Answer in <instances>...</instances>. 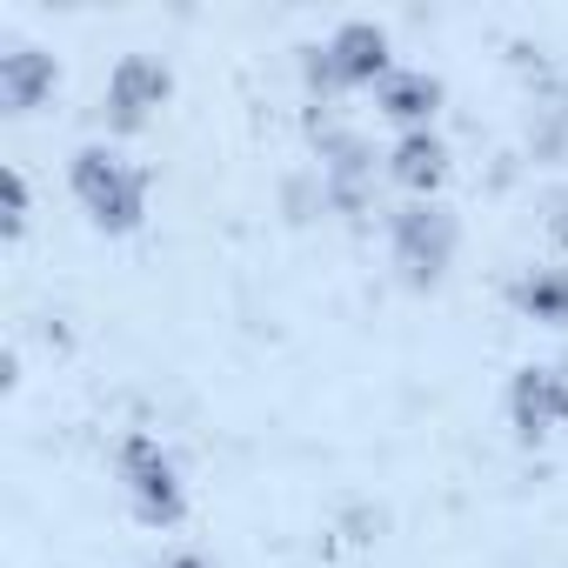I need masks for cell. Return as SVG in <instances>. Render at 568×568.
Here are the masks:
<instances>
[{
    "instance_id": "cell-1",
    "label": "cell",
    "mask_w": 568,
    "mask_h": 568,
    "mask_svg": "<svg viewBox=\"0 0 568 568\" xmlns=\"http://www.w3.org/2000/svg\"><path fill=\"white\" fill-rule=\"evenodd\" d=\"M121 481H128V501H134L141 521L174 528V521L187 515L181 468H174V455H168L154 435H128V442H121Z\"/></svg>"
},
{
    "instance_id": "cell-2",
    "label": "cell",
    "mask_w": 568,
    "mask_h": 568,
    "mask_svg": "<svg viewBox=\"0 0 568 568\" xmlns=\"http://www.w3.org/2000/svg\"><path fill=\"white\" fill-rule=\"evenodd\" d=\"M74 194H81V207L101 221V227H134L141 221V207H148V181L121 161V154H108V148H81L74 154Z\"/></svg>"
},
{
    "instance_id": "cell-3",
    "label": "cell",
    "mask_w": 568,
    "mask_h": 568,
    "mask_svg": "<svg viewBox=\"0 0 568 568\" xmlns=\"http://www.w3.org/2000/svg\"><path fill=\"white\" fill-rule=\"evenodd\" d=\"M388 241H395V267L415 281V288H428V281H442V274H448V261H455V214H448V207L415 201V207H402V214H395Z\"/></svg>"
},
{
    "instance_id": "cell-4",
    "label": "cell",
    "mask_w": 568,
    "mask_h": 568,
    "mask_svg": "<svg viewBox=\"0 0 568 568\" xmlns=\"http://www.w3.org/2000/svg\"><path fill=\"white\" fill-rule=\"evenodd\" d=\"M315 81H328V88L388 81V34L368 28V21H348L328 48H315Z\"/></svg>"
},
{
    "instance_id": "cell-5",
    "label": "cell",
    "mask_w": 568,
    "mask_h": 568,
    "mask_svg": "<svg viewBox=\"0 0 568 568\" xmlns=\"http://www.w3.org/2000/svg\"><path fill=\"white\" fill-rule=\"evenodd\" d=\"M168 101V68L161 61H148V54H128L121 68H114V81H108V121L114 128H141L154 108Z\"/></svg>"
},
{
    "instance_id": "cell-6",
    "label": "cell",
    "mask_w": 568,
    "mask_h": 568,
    "mask_svg": "<svg viewBox=\"0 0 568 568\" xmlns=\"http://www.w3.org/2000/svg\"><path fill=\"white\" fill-rule=\"evenodd\" d=\"M508 415L521 435H548L555 422H568V375L555 368H521L508 382Z\"/></svg>"
},
{
    "instance_id": "cell-7",
    "label": "cell",
    "mask_w": 568,
    "mask_h": 568,
    "mask_svg": "<svg viewBox=\"0 0 568 568\" xmlns=\"http://www.w3.org/2000/svg\"><path fill=\"white\" fill-rule=\"evenodd\" d=\"M48 88H54V61H48V54L14 48L8 61H0V94H8V108H14V114H28Z\"/></svg>"
},
{
    "instance_id": "cell-8",
    "label": "cell",
    "mask_w": 568,
    "mask_h": 568,
    "mask_svg": "<svg viewBox=\"0 0 568 568\" xmlns=\"http://www.w3.org/2000/svg\"><path fill=\"white\" fill-rule=\"evenodd\" d=\"M442 174H448V148H442V141H435L428 128H422V134H402V141H395V181H402V187L428 194V187H435Z\"/></svg>"
},
{
    "instance_id": "cell-9",
    "label": "cell",
    "mask_w": 568,
    "mask_h": 568,
    "mask_svg": "<svg viewBox=\"0 0 568 568\" xmlns=\"http://www.w3.org/2000/svg\"><path fill=\"white\" fill-rule=\"evenodd\" d=\"M435 101H442V88H435L428 74H388V81H382V108H388L408 134H422V128H428Z\"/></svg>"
},
{
    "instance_id": "cell-10",
    "label": "cell",
    "mask_w": 568,
    "mask_h": 568,
    "mask_svg": "<svg viewBox=\"0 0 568 568\" xmlns=\"http://www.w3.org/2000/svg\"><path fill=\"white\" fill-rule=\"evenodd\" d=\"M515 302H521L535 322H555V328H568V274H555V267H541V274H521V281H515Z\"/></svg>"
},
{
    "instance_id": "cell-11",
    "label": "cell",
    "mask_w": 568,
    "mask_h": 568,
    "mask_svg": "<svg viewBox=\"0 0 568 568\" xmlns=\"http://www.w3.org/2000/svg\"><path fill=\"white\" fill-rule=\"evenodd\" d=\"M154 568H214L207 555H194V548H181V555H168V561H154Z\"/></svg>"
}]
</instances>
